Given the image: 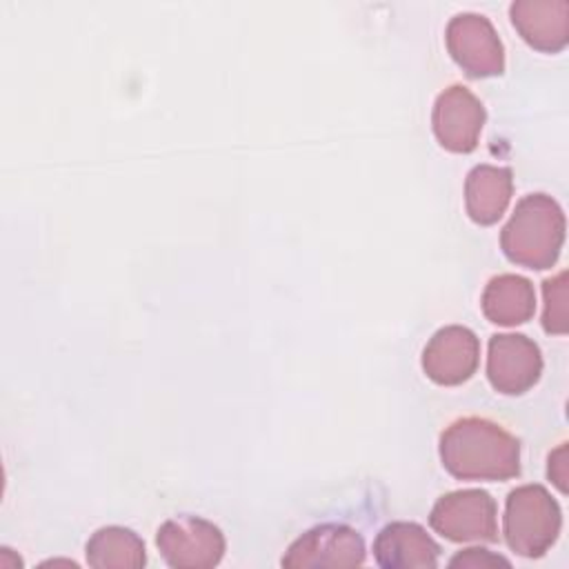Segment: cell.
<instances>
[{"label":"cell","instance_id":"52a82bcc","mask_svg":"<svg viewBox=\"0 0 569 569\" xmlns=\"http://www.w3.org/2000/svg\"><path fill=\"white\" fill-rule=\"evenodd\" d=\"M365 562V540L347 525H318L296 538L282 556L289 569H347Z\"/></svg>","mask_w":569,"mask_h":569},{"label":"cell","instance_id":"8fae6325","mask_svg":"<svg viewBox=\"0 0 569 569\" xmlns=\"http://www.w3.org/2000/svg\"><path fill=\"white\" fill-rule=\"evenodd\" d=\"M511 24L538 51H560L569 42L567 0H516L509 7Z\"/></svg>","mask_w":569,"mask_h":569},{"label":"cell","instance_id":"5bb4252c","mask_svg":"<svg viewBox=\"0 0 569 569\" xmlns=\"http://www.w3.org/2000/svg\"><path fill=\"white\" fill-rule=\"evenodd\" d=\"M482 313L489 322L516 327L527 322L536 311L533 284L516 273H500L491 278L480 298Z\"/></svg>","mask_w":569,"mask_h":569},{"label":"cell","instance_id":"7c38bea8","mask_svg":"<svg viewBox=\"0 0 569 569\" xmlns=\"http://www.w3.org/2000/svg\"><path fill=\"white\" fill-rule=\"evenodd\" d=\"M373 556L382 569H433L438 542L416 522H389L373 540Z\"/></svg>","mask_w":569,"mask_h":569},{"label":"cell","instance_id":"277c9868","mask_svg":"<svg viewBox=\"0 0 569 569\" xmlns=\"http://www.w3.org/2000/svg\"><path fill=\"white\" fill-rule=\"evenodd\" d=\"M498 507L482 489L449 491L436 500L429 525L451 542H493L498 540Z\"/></svg>","mask_w":569,"mask_h":569},{"label":"cell","instance_id":"2e32d148","mask_svg":"<svg viewBox=\"0 0 569 569\" xmlns=\"http://www.w3.org/2000/svg\"><path fill=\"white\" fill-rule=\"evenodd\" d=\"M542 293H545L542 329L556 336L567 333V271H560L558 276L547 278L542 282Z\"/></svg>","mask_w":569,"mask_h":569},{"label":"cell","instance_id":"6da1fadb","mask_svg":"<svg viewBox=\"0 0 569 569\" xmlns=\"http://www.w3.org/2000/svg\"><path fill=\"white\" fill-rule=\"evenodd\" d=\"M442 467L458 480H507L520 473V442L487 418H460L440 433Z\"/></svg>","mask_w":569,"mask_h":569},{"label":"cell","instance_id":"9a60e30c","mask_svg":"<svg viewBox=\"0 0 569 569\" xmlns=\"http://www.w3.org/2000/svg\"><path fill=\"white\" fill-rule=\"evenodd\" d=\"M87 562L96 569H138L147 553L142 538L127 527H102L87 540Z\"/></svg>","mask_w":569,"mask_h":569},{"label":"cell","instance_id":"4fadbf2b","mask_svg":"<svg viewBox=\"0 0 569 569\" xmlns=\"http://www.w3.org/2000/svg\"><path fill=\"white\" fill-rule=\"evenodd\" d=\"M513 191L509 167L476 164L465 180V209L478 224H493L505 213Z\"/></svg>","mask_w":569,"mask_h":569},{"label":"cell","instance_id":"7a4b0ae2","mask_svg":"<svg viewBox=\"0 0 569 569\" xmlns=\"http://www.w3.org/2000/svg\"><path fill=\"white\" fill-rule=\"evenodd\" d=\"M565 242V213L547 193L525 196L500 233L505 256L527 269H549Z\"/></svg>","mask_w":569,"mask_h":569},{"label":"cell","instance_id":"e0dca14e","mask_svg":"<svg viewBox=\"0 0 569 569\" xmlns=\"http://www.w3.org/2000/svg\"><path fill=\"white\" fill-rule=\"evenodd\" d=\"M449 567H469V569H485V567H511V562L505 556L491 553L489 549H480V547H471L465 549L460 553H456L449 560Z\"/></svg>","mask_w":569,"mask_h":569},{"label":"cell","instance_id":"5b68a950","mask_svg":"<svg viewBox=\"0 0 569 569\" xmlns=\"http://www.w3.org/2000/svg\"><path fill=\"white\" fill-rule=\"evenodd\" d=\"M156 545L169 567L209 569L224 556L222 531L198 516H178L160 525Z\"/></svg>","mask_w":569,"mask_h":569},{"label":"cell","instance_id":"ac0fdd59","mask_svg":"<svg viewBox=\"0 0 569 569\" xmlns=\"http://www.w3.org/2000/svg\"><path fill=\"white\" fill-rule=\"evenodd\" d=\"M547 476L562 493L567 491V442H562L558 449L549 453Z\"/></svg>","mask_w":569,"mask_h":569},{"label":"cell","instance_id":"3957f363","mask_svg":"<svg viewBox=\"0 0 569 569\" xmlns=\"http://www.w3.org/2000/svg\"><path fill=\"white\" fill-rule=\"evenodd\" d=\"M562 511L542 485H522L509 491L502 516L505 540L522 558H540L556 542Z\"/></svg>","mask_w":569,"mask_h":569},{"label":"cell","instance_id":"8992f818","mask_svg":"<svg viewBox=\"0 0 569 569\" xmlns=\"http://www.w3.org/2000/svg\"><path fill=\"white\" fill-rule=\"evenodd\" d=\"M447 51L471 78L500 76L505 71V47L491 20L480 13H458L445 31Z\"/></svg>","mask_w":569,"mask_h":569},{"label":"cell","instance_id":"30bf717a","mask_svg":"<svg viewBox=\"0 0 569 569\" xmlns=\"http://www.w3.org/2000/svg\"><path fill=\"white\" fill-rule=\"evenodd\" d=\"M480 362V340L462 325L438 329L422 351V369L436 385L453 387L469 380Z\"/></svg>","mask_w":569,"mask_h":569},{"label":"cell","instance_id":"9c48e42d","mask_svg":"<svg viewBox=\"0 0 569 569\" xmlns=\"http://www.w3.org/2000/svg\"><path fill=\"white\" fill-rule=\"evenodd\" d=\"M485 118L482 102L465 84H451L433 102L431 127L447 151L469 153L478 144Z\"/></svg>","mask_w":569,"mask_h":569},{"label":"cell","instance_id":"ba28073f","mask_svg":"<svg viewBox=\"0 0 569 569\" xmlns=\"http://www.w3.org/2000/svg\"><path fill=\"white\" fill-rule=\"evenodd\" d=\"M542 373L540 347L522 333H496L489 340L487 378L505 396L529 391Z\"/></svg>","mask_w":569,"mask_h":569}]
</instances>
